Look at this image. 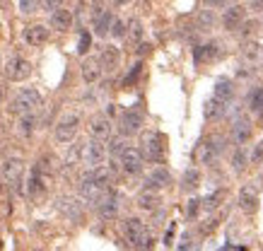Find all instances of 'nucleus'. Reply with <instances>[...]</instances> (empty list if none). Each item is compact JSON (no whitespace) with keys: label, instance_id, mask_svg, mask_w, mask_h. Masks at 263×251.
Listing matches in <instances>:
<instances>
[{"label":"nucleus","instance_id":"1","mask_svg":"<svg viewBox=\"0 0 263 251\" xmlns=\"http://www.w3.org/2000/svg\"><path fill=\"white\" fill-rule=\"evenodd\" d=\"M123 232H126L128 242L133 244V246H138L140 251H150L152 249L150 229H147V227H145L138 218H128L126 222H123Z\"/></svg>","mask_w":263,"mask_h":251},{"label":"nucleus","instance_id":"2","mask_svg":"<svg viewBox=\"0 0 263 251\" xmlns=\"http://www.w3.org/2000/svg\"><path fill=\"white\" fill-rule=\"evenodd\" d=\"M164 138H162L160 133H145L143 138H140V155H143V160H150V162H162L164 160Z\"/></svg>","mask_w":263,"mask_h":251},{"label":"nucleus","instance_id":"3","mask_svg":"<svg viewBox=\"0 0 263 251\" xmlns=\"http://www.w3.org/2000/svg\"><path fill=\"white\" fill-rule=\"evenodd\" d=\"M39 106H41V94L34 87H27V89H22L15 99H12L10 111L17 113V116H24V113H34Z\"/></svg>","mask_w":263,"mask_h":251},{"label":"nucleus","instance_id":"4","mask_svg":"<svg viewBox=\"0 0 263 251\" xmlns=\"http://www.w3.org/2000/svg\"><path fill=\"white\" fill-rule=\"evenodd\" d=\"M78 128H80V116L78 113H63L56 123V140L58 143H70L75 136H78Z\"/></svg>","mask_w":263,"mask_h":251},{"label":"nucleus","instance_id":"5","mask_svg":"<svg viewBox=\"0 0 263 251\" xmlns=\"http://www.w3.org/2000/svg\"><path fill=\"white\" fill-rule=\"evenodd\" d=\"M3 179H5L15 191H22V184H24V162L22 160H17V157L5 160V162H3Z\"/></svg>","mask_w":263,"mask_h":251},{"label":"nucleus","instance_id":"6","mask_svg":"<svg viewBox=\"0 0 263 251\" xmlns=\"http://www.w3.org/2000/svg\"><path fill=\"white\" fill-rule=\"evenodd\" d=\"M143 111L140 109H128V111L121 113V121H119V130L121 136H136V133H140V128H143Z\"/></svg>","mask_w":263,"mask_h":251},{"label":"nucleus","instance_id":"7","mask_svg":"<svg viewBox=\"0 0 263 251\" xmlns=\"http://www.w3.org/2000/svg\"><path fill=\"white\" fill-rule=\"evenodd\" d=\"M5 75H8V80H12V82H22L32 75V63L20 56L10 58L8 63H5Z\"/></svg>","mask_w":263,"mask_h":251},{"label":"nucleus","instance_id":"8","mask_svg":"<svg viewBox=\"0 0 263 251\" xmlns=\"http://www.w3.org/2000/svg\"><path fill=\"white\" fill-rule=\"evenodd\" d=\"M121 160V169L126 171V174H140L143 171V155H140V150H136V147H123V152L119 155Z\"/></svg>","mask_w":263,"mask_h":251},{"label":"nucleus","instance_id":"9","mask_svg":"<svg viewBox=\"0 0 263 251\" xmlns=\"http://www.w3.org/2000/svg\"><path fill=\"white\" fill-rule=\"evenodd\" d=\"M82 157H85V162H87L89 167L104 164L106 162V145H104V140L92 138L87 145H85V150H82Z\"/></svg>","mask_w":263,"mask_h":251},{"label":"nucleus","instance_id":"10","mask_svg":"<svg viewBox=\"0 0 263 251\" xmlns=\"http://www.w3.org/2000/svg\"><path fill=\"white\" fill-rule=\"evenodd\" d=\"M106 188H109V186H102V184H97V181L89 177V174H82V179H80V196L85 198V201L97 203L104 194H106Z\"/></svg>","mask_w":263,"mask_h":251},{"label":"nucleus","instance_id":"11","mask_svg":"<svg viewBox=\"0 0 263 251\" xmlns=\"http://www.w3.org/2000/svg\"><path fill=\"white\" fill-rule=\"evenodd\" d=\"M97 205V210H99V215H102V218H116V215H119V196L114 194L111 188H106V194L102 196V198H99V201L95 203Z\"/></svg>","mask_w":263,"mask_h":251},{"label":"nucleus","instance_id":"12","mask_svg":"<svg viewBox=\"0 0 263 251\" xmlns=\"http://www.w3.org/2000/svg\"><path fill=\"white\" fill-rule=\"evenodd\" d=\"M258 203H261V198H258V194H256V188L251 186V184H247V186H241L239 191V208L247 215H254L256 210H258Z\"/></svg>","mask_w":263,"mask_h":251},{"label":"nucleus","instance_id":"13","mask_svg":"<svg viewBox=\"0 0 263 251\" xmlns=\"http://www.w3.org/2000/svg\"><path fill=\"white\" fill-rule=\"evenodd\" d=\"M244 20H247V12H244V8H241V5H232V8L224 10V15H222V27L227 29V32H237Z\"/></svg>","mask_w":263,"mask_h":251},{"label":"nucleus","instance_id":"14","mask_svg":"<svg viewBox=\"0 0 263 251\" xmlns=\"http://www.w3.org/2000/svg\"><path fill=\"white\" fill-rule=\"evenodd\" d=\"M232 138L237 145H244L249 138H251V121L247 116H237L234 123H232Z\"/></svg>","mask_w":263,"mask_h":251},{"label":"nucleus","instance_id":"15","mask_svg":"<svg viewBox=\"0 0 263 251\" xmlns=\"http://www.w3.org/2000/svg\"><path fill=\"white\" fill-rule=\"evenodd\" d=\"M97 61H99V65H102V70H106V73H114V70L119 68L121 53H119V49H116V46H104Z\"/></svg>","mask_w":263,"mask_h":251},{"label":"nucleus","instance_id":"16","mask_svg":"<svg viewBox=\"0 0 263 251\" xmlns=\"http://www.w3.org/2000/svg\"><path fill=\"white\" fill-rule=\"evenodd\" d=\"M58 210L68 215L70 220H80L82 218V203L78 198H72V196H63V198H58Z\"/></svg>","mask_w":263,"mask_h":251},{"label":"nucleus","instance_id":"17","mask_svg":"<svg viewBox=\"0 0 263 251\" xmlns=\"http://www.w3.org/2000/svg\"><path fill=\"white\" fill-rule=\"evenodd\" d=\"M172 184V174H169L164 167H157V169H152L150 174H147V179H145V186L147 188H164Z\"/></svg>","mask_w":263,"mask_h":251},{"label":"nucleus","instance_id":"18","mask_svg":"<svg viewBox=\"0 0 263 251\" xmlns=\"http://www.w3.org/2000/svg\"><path fill=\"white\" fill-rule=\"evenodd\" d=\"M89 130H92V136L99 140H106L111 136V121L106 119V116H95L92 121H89Z\"/></svg>","mask_w":263,"mask_h":251},{"label":"nucleus","instance_id":"19","mask_svg":"<svg viewBox=\"0 0 263 251\" xmlns=\"http://www.w3.org/2000/svg\"><path fill=\"white\" fill-rule=\"evenodd\" d=\"M51 27L53 29H58V32H68L72 27V15H70V10H63V8H58L51 12Z\"/></svg>","mask_w":263,"mask_h":251},{"label":"nucleus","instance_id":"20","mask_svg":"<svg viewBox=\"0 0 263 251\" xmlns=\"http://www.w3.org/2000/svg\"><path fill=\"white\" fill-rule=\"evenodd\" d=\"M24 39H27V44H32V46H41V44H46L48 41V27H44V25L27 27Z\"/></svg>","mask_w":263,"mask_h":251},{"label":"nucleus","instance_id":"21","mask_svg":"<svg viewBox=\"0 0 263 251\" xmlns=\"http://www.w3.org/2000/svg\"><path fill=\"white\" fill-rule=\"evenodd\" d=\"M160 203H162L160 194H157V191H152V188H147V191H143V194L138 196V208H140V210L152 213V210H157V208H160Z\"/></svg>","mask_w":263,"mask_h":251},{"label":"nucleus","instance_id":"22","mask_svg":"<svg viewBox=\"0 0 263 251\" xmlns=\"http://www.w3.org/2000/svg\"><path fill=\"white\" fill-rule=\"evenodd\" d=\"M80 70H82V80L85 82H97L99 75H102V65H99L97 58H85L80 65Z\"/></svg>","mask_w":263,"mask_h":251},{"label":"nucleus","instance_id":"23","mask_svg":"<svg viewBox=\"0 0 263 251\" xmlns=\"http://www.w3.org/2000/svg\"><path fill=\"white\" fill-rule=\"evenodd\" d=\"M220 56H224V46L220 44H208V46H198L196 49V61H217Z\"/></svg>","mask_w":263,"mask_h":251},{"label":"nucleus","instance_id":"24","mask_svg":"<svg viewBox=\"0 0 263 251\" xmlns=\"http://www.w3.org/2000/svg\"><path fill=\"white\" fill-rule=\"evenodd\" d=\"M224 111H227V104H224V102H220V99H215V97H210L205 104H203V116H205L208 121H215V119H220Z\"/></svg>","mask_w":263,"mask_h":251},{"label":"nucleus","instance_id":"25","mask_svg":"<svg viewBox=\"0 0 263 251\" xmlns=\"http://www.w3.org/2000/svg\"><path fill=\"white\" fill-rule=\"evenodd\" d=\"M217 150L213 147V143L210 140H203L198 147H196V160H198L200 164H213L217 160Z\"/></svg>","mask_w":263,"mask_h":251},{"label":"nucleus","instance_id":"26","mask_svg":"<svg viewBox=\"0 0 263 251\" xmlns=\"http://www.w3.org/2000/svg\"><path fill=\"white\" fill-rule=\"evenodd\" d=\"M111 22H114L111 12H109V10H99L95 15V34L97 36H106L109 29H111Z\"/></svg>","mask_w":263,"mask_h":251},{"label":"nucleus","instance_id":"27","mask_svg":"<svg viewBox=\"0 0 263 251\" xmlns=\"http://www.w3.org/2000/svg\"><path fill=\"white\" fill-rule=\"evenodd\" d=\"M234 97V85H232L230 78H220V80L215 82V99H220V102H230V99Z\"/></svg>","mask_w":263,"mask_h":251},{"label":"nucleus","instance_id":"28","mask_svg":"<svg viewBox=\"0 0 263 251\" xmlns=\"http://www.w3.org/2000/svg\"><path fill=\"white\" fill-rule=\"evenodd\" d=\"M44 191V177H41V167H34L32 177L27 181V194L29 196H39Z\"/></svg>","mask_w":263,"mask_h":251},{"label":"nucleus","instance_id":"29","mask_svg":"<svg viewBox=\"0 0 263 251\" xmlns=\"http://www.w3.org/2000/svg\"><path fill=\"white\" fill-rule=\"evenodd\" d=\"M198 181H200V171L196 169V167H189L181 177V188L183 191H196V188H198Z\"/></svg>","mask_w":263,"mask_h":251},{"label":"nucleus","instance_id":"30","mask_svg":"<svg viewBox=\"0 0 263 251\" xmlns=\"http://www.w3.org/2000/svg\"><path fill=\"white\" fill-rule=\"evenodd\" d=\"M222 201H224V191H215V194L205 196V198L200 201V208H203V210H215Z\"/></svg>","mask_w":263,"mask_h":251},{"label":"nucleus","instance_id":"31","mask_svg":"<svg viewBox=\"0 0 263 251\" xmlns=\"http://www.w3.org/2000/svg\"><path fill=\"white\" fill-rule=\"evenodd\" d=\"M247 162H249L247 152H244L241 147H237V150H234V155H232V169H234V171H244V169H247Z\"/></svg>","mask_w":263,"mask_h":251},{"label":"nucleus","instance_id":"32","mask_svg":"<svg viewBox=\"0 0 263 251\" xmlns=\"http://www.w3.org/2000/svg\"><path fill=\"white\" fill-rule=\"evenodd\" d=\"M34 116L32 113H24V116H20V133L22 136H32V130H34Z\"/></svg>","mask_w":263,"mask_h":251},{"label":"nucleus","instance_id":"33","mask_svg":"<svg viewBox=\"0 0 263 251\" xmlns=\"http://www.w3.org/2000/svg\"><path fill=\"white\" fill-rule=\"evenodd\" d=\"M109 34H111L114 39H123V36H126V25H123V20H114Z\"/></svg>","mask_w":263,"mask_h":251},{"label":"nucleus","instance_id":"34","mask_svg":"<svg viewBox=\"0 0 263 251\" xmlns=\"http://www.w3.org/2000/svg\"><path fill=\"white\" fill-rule=\"evenodd\" d=\"M244 58L247 61H258L261 58V46L258 44H249L247 49H244Z\"/></svg>","mask_w":263,"mask_h":251},{"label":"nucleus","instance_id":"35","mask_svg":"<svg viewBox=\"0 0 263 251\" xmlns=\"http://www.w3.org/2000/svg\"><path fill=\"white\" fill-rule=\"evenodd\" d=\"M20 10L24 15H32V12L39 10V0H20Z\"/></svg>","mask_w":263,"mask_h":251},{"label":"nucleus","instance_id":"36","mask_svg":"<svg viewBox=\"0 0 263 251\" xmlns=\"http://www.w3.org/2000/svg\"><path fill=\"white\" fill-rule=\"evenodd\" d=\"M89 44H92V36H89V32H82L80 34V41H78V53H87L89 51Z\"/></svg>","mask_w":263,"mask_h":251},{"label":"nucleus","instance_id":"37","mask_svg":"<svg viewBox=\"0 0 263 251\" xmlns=\"http://www.w3.org/2000/svg\"><path fill=\"white\" fill-rule=\"evenodd\" d=\"M256 25H258V22H254V20H244V22L239 25L241 36H251V34L256 32Z\"/></svg>","mask_w":263,"mask_h":251},{"label":"nucleus","instance_id":"38","mask_svg":"<svg viewBox=\"0 0 263 251\" xmlns=\"http://www.w3.org/2000/svg\"><path fill=\"white\" fill-rule=\"evenodd\" d=\"M130 39L133 41H140L143 39V25H140V22H138V20H133V22H130Z\"/></svg>","mask_w":263,"mask_h":251},{"label":"nucleus","instance_id":"39","mask_svg":"<svg viewBox=\"0 0 263 251\" xmlns=\"http://www.w3.org/2000/svg\"><path fill=\"white\" fill-rule=\"evenodd\" d=\"M251 162H254V164H261L263 162V140H261V143H256L254 150H251Z\"/></svg>","mask_w":263,"mask_h":251},{"label":"nucleus","instance_id":"40","mask_svg":"<svg viewBox=\"0 0 263 251\" xmlns=\"http://www.w3.org/2000/svg\"><path fill=\"white\" fill-rule=\"evenodd\" d=\"M123 147H126V143H123V140H121V138H114V140H111V145H109V152L119 157V155L123 152Z\"/></svg>","mask_w":263,"mask_h":251},{"label":"nucleus","instance_id":"41","mask_svg":"<svg viewBox=\"0 0 263 251\" xmlns=\"http://www.w3.org/2000/svg\"><path fill=\"white\" fill-rule=\"evenodd\" d=\"M179 251H198V249H196V246H193L191 237L186 235V237H183V239H181V244H179Z\"/></svg>","mask_w":263,"mask_h":251},{"label":"nucleus","instance_id":"42","mask_svg":"<svg viewBox=\"0 0 263 251\" xmlns=\"http://www.w3.org/2000/svg\"><path fill=\"white\" fill-rule=\"evenodd\" d=\"M198 22H200V27H203V29H208V27L213 25V15H210V12H200V17H198Z\"/></svg>","mask_w":263,"mask_h":251},{"label":"nucleus","instance_id":"43","mask_svg":"<svg viewBox=\"0 0 263 251\" xmlns=\"http://www.w3.org/2000/svg\"><path fill=\"white\" fill-rule=\"evenodd\" d=\"M44 8H46V10H51V12H53V10L63 8V0H44Z\"/></svg>","mask_w":263,"mask_h":251},{"label":"nucleus","instance_id":"44","mask_svg":"<svg viewBox=\"0 0 263 251\" xmlns=\"http://www.w3.org/2000/svg\"><path fill=\"white\" fill-rule=\"evenodd\" d=\"M208 8H227L230 5V0H205Z\"/></svg>","mask_w":263,"mask_h":251},{"label":"nucleus","instance_id":"45","mask_svg":"<svg viewBox=\"0 0 263 251\" xmlns=\"http://www.w3.org/2000/svg\"><path fill=\"white\" fill-rule=\"evenodd\" d=\"M140 68H143V65H140V63H138V65H133V70H130V75H128V78H126V80H123V82H126V85H130V82H133V80H136V78H138V73H140Z\"/></svg>","mask_w":263,"mask_h":251},{"label":"nucleus","instance_id":"46","mask_svg":"<svg viewBox=\"0 0 263 251\" xmlns=\"http://www.w3.org/2000/svg\"><path fill=\"white\" fill-rule=\"evenodd\" d=\"M198 208H200V201H196V198H193V201L189 203V215H191V218H193V215L198 213Z\"/></svg>","mask_w":263,"mask_h":251},{"label":"nucleus","instance_id":"47","mask_svg":"<svg viewBox=\"0 0 263 251\" xmlns=\"http://www.w3.org/2000/svg\"><path fill=\"white\" fill-rule=\"evenodd\" d=\"M251 5H254V8H261V10H263V0H251Z\"/></svg>","mask_w":263,"mask_h":251},{"label":"nucleus","instance_id":"48","mask_svg":"<svg viewBox=\"0 0 263 251\" xmlns=\"http://www.w3.org/2000/svg\"><path fill=\"white\" fill-rule=\"evenodd\" d=\"M116 5H126V3H130V0H114Z\"/></svg>","mask_w":263,"mask_h":251},{"label":"nucleus","instance_id":"49","mask_svg":"<svg viewBox=\"0 0 263 251\" xmlns=\"http://www.w3.org/2000/svg\"><path fill=\"white\" fill-rule=\"evenodd\" d=\"M3 130H5V128H3V121H0V138H3Z\"/></svg>","mask_w":263,"mask_h":251},{"label":"nucleus","instance_id":"50","mask_svg":"<svg viewBox=\"0 0 263 251\" xmlns=\"http://www.w3.org/2000/svg\"><path fill=\"white\" fill-rule=\"evenodd\" d=\"M0 102H3V87H0Z\"/></svg>","mask_w":263,"mask_h":251},{"label":"nucleus","instance_id":"51","mask_svg":"<svg viewBox=\"0 0 263 251\" xmlns=\"http://www.w3.org/2000/svg\"><path fill=\"white\" fill-rule=\"evenodd\" d=\"M261 22H263V17H261Z\"/></svg>","mask_w":263,"mask_h":251},{"label":"nucleus","instance_id":"52","mask_svg":"<svg viewBox=\"0 0 263 251\" xmlns=\"http://www.w3.org/2000/svg\"><path fill=\"white\" fill-rule=\"evenodd\" d=\"M0 244H3V242H0Z\"/></svg>","mask_w":263,"mask_h":251}]
</instances>
